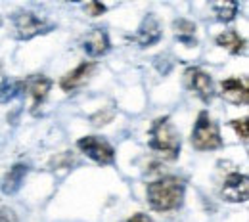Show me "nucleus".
Here are the masks:
<instances>
[{
	"instance_id": "nucleus-19",
	"label": "nucleus",
	"mask_w": 249,
	"mask_h": 222,
	"mask_svg": "<svg viewBox=\"0 0 249 222\" xmlns=\"http://www.w3.org/2000/svg\"><path fill=\"white\" fill-rule=\"evenodd\" d=\"M85 10H87V14H89V16L98 17V16H102V14L106 12V6H104V4H100V2H89Z\"/></svg>"
},
{
	"instance_id": "nucleus-12",
	"label": "nucleus",
	"mask_w": 249,
	"mask_h": 222,
	"mask_svg": "<svg viewBox=\"0 0 249 222\" xmlns=\"http://www.w3.org/2000/svg\"><path fill=\"white\" fill-rule=\"evenodd\" d=\"M109 36L104 29H92L83 40V50L90 58H100L109 50Z\"/></svg>"
},
{
	"instance_id": "nucleus-9",
	"label": "nucleus",
	"mask_w": 249,
	"mask_h": 222,
	"mask_svg": "<svg viewBox=\"0 0 249 222\" xmlns=\"http://www.w3.org/2000/svg\"><path fill=\"white\" fill-rule=\"evenodd\" d=\"M52 88V81L44 75H33L29 79L23 81V90H27L31 96V107L33 111H36L40 107V103L48 98V92Z\"/></svg>"
},
{
	"instance_id": "nucleus-6",
	"label": "nucleus",
	"mask_w": 249,
	"mask_h": 222,
	"mask_svg": "<svg viewBox=\"0 0 249 222\" xmlns=\"http://www.w3.org/2000/svg\"><path fill=\"white\" fill-rule=\"evenodd\" d=\"M184 83L186 86L197 96L201 102L209 103L213 98H215V85H213V79L207 71L199 69V67H190L184 73Z\"/></svg>"
},
{
	"instance_id": "nucleus-4",
	"label": "nucleus",
	"mask_w": 249,
	"mask_h": 222,
	"mask_svg": "<svg viewBox=\"0 0 249 222\" xmlns=\"http://www.w3.org/2000/svg\"><path fill=\"white\" fill-rule=\"evenodd\" d=\"M52 29H54L52 21L38 17L33 12H21V14L14 16V36L19 40H29L36 34H44Z\"/></svg>"
},
{
	"instance_id": "nucleus-21",
	"label": "nucleus",
	"mask_w": 249,
	"mask_h": 222,
	"mask_svg": "<svg viewBox=\"0 0 249 222\" xmlns=\"http://www.w3.org/2000/svg\"><path fill=\"white\" fill-rule=\"evenodd\" d=\"M124 222H154V219L148 217V215H144V213H136V215H132L128 221Z\"/></svg>"
},
{
	"instance_id": "nucleus-2",
	"label": "nucleus",
	"mask_w": 249,
	"mask_h": 222,
	"mask_svg": "<svg viewBox=\"0 0 249 222\" xmlns=\"http://www.w3.org/2000/svg\"><path fill=\"white\" fill-rule=\"evenodd\" d=\"M150 148L167 161H175L180 155V134L171 123V117H159L150 128Z\"/></svg>"
},
{
	"instance_id": "nucleus-20",
	"label": "nucleus",
	"mask_w": 249,
	"mask_h": 222,
	"mask_svg": "<svg viewBox=\"0 0 249 222\" xmlns=\"http://www.w3.org/2000/svg\"><path fill=\"white\" fill-rule=\"evenodd\" d=\"M113 119V111H107V113H96L92 117V125H96V127H100V125H106V123H109Z\"/></svg>"
},
{
	"instance_id": "nucleus-13",
	"label": "nucleus",
	"mask_w": 249,
	"mask_h": 222,
	"mask_svg": "<svg viewBox=\"0 0 249 222\" xmlns=\"http://www.w3.org/2000/svg\"><path fill=\"white\" fill-rule=\"evenodd\" d=\"M27 172H29V167H27V165H23V163L14 165V167L4 174V178H2V184H0L2 191H4L6 195H14L16 191H19V188L23 186V180H25Z\"/></svg>"
},
{
	"instance_id": "nucleus-1",
	"label": "nucleus",
	"mask_w": 249,
	"mask_h": 222,
	"mask_svg": "<svg viewBox=\"0 0 249 222\" xmlns=\"http://www.w3.org/2000/svg\"><path fill=\"white\" fill-rule=\"evenodd\" d=\"M186 182L180 176H163L154 180L146 188V197L150 207L157 213L177 211L184 201Z\"/></svg>"
},
{
	"instance_id": "nucleus-18",
	"label": "nucleus",
	"mask_w": 249,
	"mask_h": 222,
	"mask_svg": "<svg viewBox=\"0 0 249 222\" xmlns=\"http://www.w3.org/2000/svg\"><path fill=\"white\" fill-rule=\"evenodd\" d=\"M0 222H19L18 215L10 207H0Z\"/></svg>"
},
{
	"instance_id": "nucleus-10",
	"label": "nucleus",
	"mask_w": 249,
	"mask_h": 222,
	"mask_svg": "<svg viewBox=\"0 0 249 222\" xmlns=\"http://www.w3.org/2000/svg\"><path fill=\"white\" fill-rule=\"evenodd\" d=\"M94 67H96L94 62H83L81 65H77L73 71L65 73V75L62 77V81H60V88H62L63 92H73V90L81 88V86L89 81V77L92 75Z\"/></svg>"
},
{
	"instance_id": "nucleus-14",
	"label": "nucleus",
	"mask_w": 249,
	"mask_h": 222,
	"mask_svg": "<svg viewBox=\"0 0 249 222\" xmlns=\"http://www.w3.org/2000/svg\"><path fill=\"white\" fill-rule=\"evenodd\" d=\"M217 44L220 48L228 50L230 54L238 56V54H244V52H246V44H248V42H246L244 36H240V33L224 31L217 36Z\"/></svg>"
},
{
	"instance_id": "nucleus-17",
	"label": "nucleus",
	"mask_w": 249,
	"mask_h": 222,
	"mask_svg": "<svg viewBox=\"0 0 249 222\" xmlns=\"http://www.w3.org/2000/svg\"><path fill=\"white\" fill-rule=\"evenodd\" d=\"M230 127L236 130V134L240 136V140H242L244 144H248V136H249L248 117H242V119H234V121H230Z\"/></svg>"
},
{
	"instance_id": "nucleus-22",
	"label": "nucleus",
	"mask_w": 249,
	"mask_h": 222,
	"mask_svg": "<svg viewBox=\"0 0 249 222\" xmlns=\"http://www.w3.org/2000/svg\"><path fill=\"white\" fill-rule=\"evenodd\" d=\"M0 25H2V17H0Z\"/></svg>"
},
{
	"instance_id": "nucleus-3",
	"label": "nucleus",
	"mask_w": 249,
	"mask_h": 222,
	"mask_svg": "<svg viewBox=\"0 0 249 222\" xmlns=\"http://www.w3.org/2000/svg\"><path fill=\"white\" fill-rule=\"evenodd\" d=\"M192 146L197 152H213L222 148V138L218 125L209 117L207 111H199L192 130Z\"/></svg>"
},
{
	"instance_id": "nucleus-15",
	"label": "nucleus",
	"mask_w": 249,
	"mask_h": 222,
	"mask_svg": "<svg viewBox=\"0 0 249 222\" xmlns=\"http://www.w3.org/2000/svg\"><path fill=\"white\" fill-rule=\"evenodd\" d=\"M213 12L218 17V21H232L236 16H238V4L236 2H218V4H213Z\"/></svg>"
},
{
	"instance_id": "nucleus-5",
	"label": "nucleus",
	"mask_w": 249,
	"mask_h": 222,
	"mask_svg": "<svg viewBox=\"0 0 249 222\" xmlns=\"http://www.w3.org/2000/svg\"><path fill=\"white\" fill-rule=\"evenodd\" d=\"M77 148L98 165H111L115 161L113 146L100 136H85L77 142Z\"/></svg>"
},
{
	"instance_id": "nucleus-8",
	"label": "nucleus",
	"mask_w": 249,
	"mask_h": 222,
	"mask_svg": "<svg viewBox=\"0 0 249 222\" xmlns=\"http://www.w3.org/2000/svg\"><path fill=\"white\" fill-rule=\"evenodd\" d=\"M220 90H222L220 96L234 105H246L249 102V88L246 79H240V77L224 79L220 83Z\"/></svg>"
},
{
	"instance_id": "nucleus-11",
	"label": "nucleus",
	"mask_w": 249,
	"mask_h": 222,
	"mask_svg": "<svg viewBox=\"0 0 249 222\" xmlns=\"http://www.w3.org/2000/svg\"><path fill=\"white\" fill-rule=\"evenodd\" d=\"M159 38H161V27H159V21L156 19V16H152V14L142 21L136 34L132 36V40L140 48H148V46L156 44V42H159Z\"/></svg>"
},
{
	"instance_id": "nucleus-16",
	"label": "nucleus",
	"mask_w": 249,
	"mask_h": 222,
	"mask_svg": "<svg viewBox=\"0 0 249 222\" xmlns=\"http://www.w3.org/2000/svg\"><path fill=\"white\" fill-rule=\"evenodd\" d=\"M173 29H175V33L178 34V38L182 42H188V44L194 42L196 44V40H192L194 38V33H196V23H192L188 19H178V21L173 23Z\"/></svg>"
},
{
	"instance_id": "nucleus-7",
	"label": "nucleus",
	"mask_w": 249,
	"mask_h": 222,
	"mask_svg": "<svg viewBox=\"0 0 249 222\" xmlns=\"http://www.w3.org/2000/svg\"><path fill=\"white\" fill-rule=\"evenodd\" d=\"M220 195L224 197V201H230V203H246L249 197V180L246 174L234 171V172H228L224 182H222V188H220Z\"/></svg>"
}]
</instances>
